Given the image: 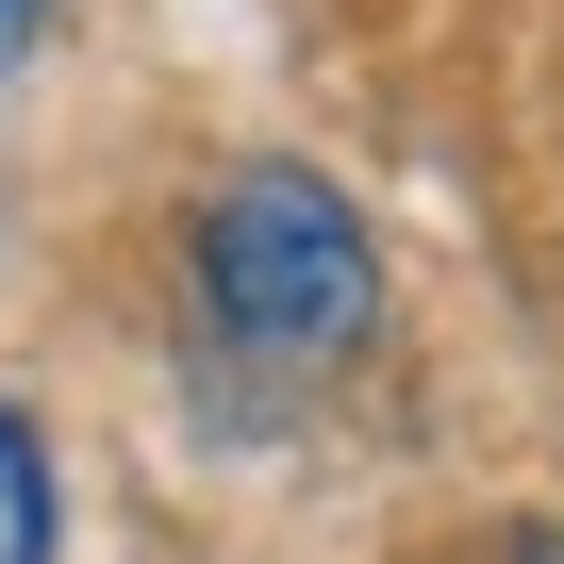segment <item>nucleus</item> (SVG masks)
Instances as JSON below:
<instances>
[{"label":"nucleus","mask_w":564,"mask_h":564,"mask_svg":"<svg viewBox=\"0 0 564 564\" xmlns=\"http://www.w3.org/2000/svg\"><path fill=\"white\" fill-rule=\"evenodd\" d=\"M199 300L249 366H349L382 333V232L316 166H232L199 199Z\"/></svg>","instance_id":"nucleus-1"},{"label":"nucleus","mask_w":564,"mask_h":564,"mask_svg":"<svg viewBox=\"0 0 564 564\" xmlns=\"http://www.w3.org/2000/svg\"><path fill=\"white\" fill-rule=\"evenodd\" d=\"M67 547V481H51V432L0 399V564H51Z\"/></svg>","instance_id":"nucleus-2"},{"label":"nucleus","mask_w":564,"mask_h":564,"mask_svg":"<svg viewBox=\"0 0 564 564\" xmlns=\"http://www.w3.org/2000/svg\"><path fill=\"white\" fill-rule=\"evenodd\" d=\"M18 34H51V0H0V51H18Z\"/></svg>","instance_id":"nucleus-3"},{"label":"nucleus","mask_w":564,"mask_h":564,"mask_svg":"<svg viewBox=\"0 0 564 564\" xmlns=\"http://www.w3.org/2000/svg\"><path fill=\"white\" fill-rule=\"evenodd\" d=\"M498 564H564V531H514V547H498Z\"/></svg>","instance_id":"nucleus-4"}]
</instances>
